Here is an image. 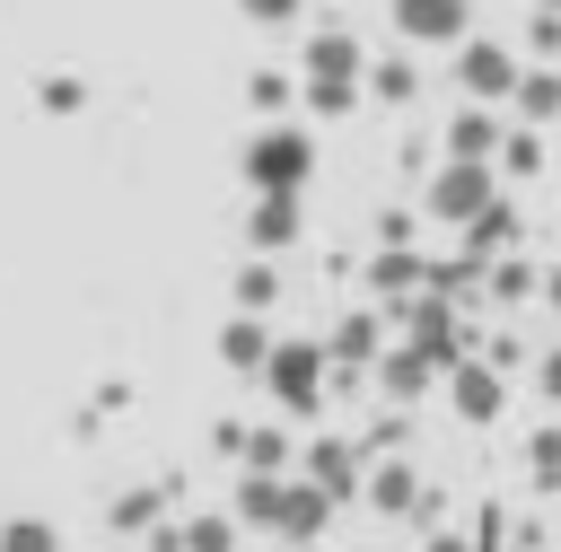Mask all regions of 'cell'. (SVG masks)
Listing matches in <instances>:
<instances>
[{
	"mask_svg": "<svg viewBox=\"0 0 561 552\" xmlns=\"http://www.w3.org/2000/svg\"><path fill=\"white\" fill-rule=\"evenodd\" d=\"M359 499H368V508H377V517H421V499H430V482H421V473H412V464H377V473H368V491H359Z\"/></svg>",
	"mask_w": 561,
	"mask_h": 552,
	"instance_id": "5bb4252c",
	"label": "cell"
},
{
	"mask_svg": "<svg viewBox=\"0 0 561 552\" xmlns=\"http://www.w3.org/2000/svg\"><path fill=\"white\" fill-rule=\"evenodd\" d=\"M272 298H280V272H272V263H263V254H254V263H245V272H237V315H263V307H272Z\"/></svg>",
	"mask_w": 561,
	"mask_h": 552,
	"instance_id": "4316f807",
	"label": "cell"
},
{
	"mask_svg": "<svg viewBox=\"0 0 561 552\" xmlns=\"http://www.w3.org/2000/svg\"><path fill=\"white\" fill-rule=\"evenodd\" d=\"M386 18H394L403 44H447V53H456L465 26H473V0H394Z\"/></svg>",
	"mask_w": 561,
	"mask_h": 552,
	"instance_id": "52a82bcc",
	"label": "cell"
},
{
	"mask_svg": "<svg viewBox=\"0 0 561 552\" xmlns=\"http://www.w3.org/2000/svg\"><path fill=\"white\" fill-rule=\"evenodd\" d=\"M280 491H289V482H263V473H245V482H237V517L272 534V526H280Z\"/></svg>",
	"mask_w": 561,
	"mask_h": 552,
	"instance_id": "cb8c5ba5",
	"label": "cell"
},
{
	"mask_svg": "<svg viewBox=\"0 0 561 552\" xmlns=\"http://www.w3.org/2000/svg\"><path fill=\"white\" fill-rule=\"evenodd\" d=\"M237 9H245V18H254V26H289V18H298V9H307V0H237Z\"/></svg>",
	"mask_w": 561,
	"mask_h": 552,
	"instance_id": "4dcf8cb0",
	"label": "cell"
},
{
	"mask_svg": "<svg viewBox=\"0 0 561 552\" xmlns=\"http://www.w3.org/2000/svg\"><path fill=\"white\" fill-rule=\"evenodd\" d=\"M175 552H237V517H184Z\"/></svg>",
	"mask_w": 561,
	"mask_h": 552,
	"instance_id": "484cf974",
	"label": "cell"
},
{
	"mask_svg": "<svg viewBox=\"0 0 561 552\" xmlns=\"http://www.w3.org/2000/svg\"><path fill=\"white\" fill-rule=\"evenodd\" d=\"M500 175H517V184H535V175H543V131H526V123H517V131L500 140Z\"/></svg>",
	"mask_w": 561,
	"mask_h": 552,
	"instance_id": "d4e9b609",
	"label": "cell"
},
{
	"mask_svg": "<svg viewBox=\"0 0 561 552\" xmlns=\"http://www.w3.org/2000/svg\"><path fill=\"white\" fill-rule=\"evenodd\" d=\"M245 96H254L263 114H280V105L298 96V79H289V70H254V79H245Z\"/></svg>",
	"mask_w": 561,
	"mask_h": 552,
	"instance_id": "f1b7e54d",
	"label": "cell"
},
{
	"mask_svg": "<svg viewBox=\"0 0 561 552\" xmlns=\"http://www.w3.org/2000/svg\"><path fill=\"white\" fill-rule=\"evenodd\" d=\"M526 44H535V53H543V70H552V53H561V0H552V9H535Z\"/></svg>",
	"mask_w": 561,
	"mask_h": 552,
	"instance_id": "f546056e",
	"label": "cell"
},
{
	"mask_svg": "<svg viewBox=\"0 0 561 552\" xmlns=\"http://www.w3.org/2000/svg\"><path fill=\"white\" fill-rule=\"evenodd\" d=\"M447 403H456V421L491 429V421L508 412V377H500L491 359H465V368H447Z\"/></svg>",
	"mask_w": 561,
	"mask_h": 552,
	"instance_id": "ba28073f",
	"label": "cell"
},
{
	"mask_svg": "<svg viewBox=\"0 0 561 552\" xmlns=\"http://www.w3.org/2000/svg\"><path fill=\"white\" fill-rule=\"evenodd\" d=\"M245 184H254V202H298L316 184V131L307 123H263L245 140Z\"/></svg>",
	"mask_w": 561,
	"mask_h": 552,
	"instance_id": "7a4b0ae2",
	"label": "cell"
},
{
	"mask_svg": "<svg viewBox=\"0 0 561 552\" xmlns=\"http://www.w3.org/2000/svg\"><path fill=\"white\" fill-rule=\"evenodd\" d=\"M500 140H508V131H500V114H491V105H456V114H447V158L491 166V158H500Z\"/></svg>",
	"mask_w": 561,
	"mask_h": 552,
	"instance_id": "30bf717a",
	"label": "cell"
},
{
	"mask_svg": "<svg viewBox=\"0 0 561 552\" xmlns=\"http://www.w3.org/2000/svg\"><path fill=\"white\" fill-rule=\"evenodd\" d=\"M517 114H526V131H543V123L561 114V61H552V70L535 61V70L517 79Z\"/></svg>",
	"mask_w": 561,
	"mask_h": 552,
	"instance_id": "44dd1931",
	"label": "cell"
},
{
	"mask_svg": "<svg viewBox=\"0 0 561 552\" xmlns=\"http://www.w3.org/2000/svg\"><path fill=\"white\" fill-rule=\"evenodd\" d=\"M44 105H53V114H79L88 88H79V79H44Z\"/></svg>",
	"mask_w": 561,
	"mask_h": 552,
	"instance_id": "1f68e13d",
	"label": "cell"
},
{
	"mask_svg": "<svg viewBox=\"0 0 561 552\" xmlns=\"http://www.w3.org/2000/svg\"><path fill=\"white\" fill-rule=\"evenodd\" d=\"M500 210V175L491 166H465V158H447L438 175H430V193H421V219H438V228H482Z\"/></svg>",
	"mask_w": 561,
	"mask_h": 552,
	"instance_id": "3957f363",
	"label": "cell"
},
{
	"mask_svg": "<svg viewBox=\"0 0 561 552\" xmlns=\"http://www.w3.org/2000/svg\"><path fill=\"white\" fill-rule=\"evenodd\" d=\"M324 526H333V499H324L316 482H289V491H280V526H272V534H280V543H316Z\"/></svg>",
	"mask_w": 561,
	"mask_h": 552,
	"instance_id": "9a60e30c",
	"label": "cell"
},
{
	"mask_svg": "<svg viewBox=\"0 0 561 552\" xmlns=\"http://www.w3.org/2000/svg\"><path fill=\"white\" fill-rule=\"evenodd\" d=\"M543 298H552V307H561V263H552V272H543Z\"/></svg>",
	"mask_w": 561,
	"mask_h": 552,
	"instance_id": "e575fe53",
	"label": "cell"
},
{
	"mask_svg": "<svg viewBox=\"0 0 561 552\" xmlns=\"http://www.w3.org/2000/svg\"><path fill=\"white\" fill-rule=\"evenodd\" d=\"M368 289H377V298H430V263H421L412 245H377Z\"/></svg>",
	"mask_w": 561,
	"mask_h": 552,
	"instance_id": "4fadbf2b",
	"label": "cell"
},
{
	"mask_svg": "<svg viewBox=\"0 0 561 552\" xmlns=\"http://www.w3.org/2000/svg\"><path fill=\"white\" fill-rule=\"evenodd\" d=\"M105 526H114V534H158V526H167V491L131 482V491H123V499L105 508Z\"/></svg>",
	"mask_w": 561,
	"mask_h": 552,
	"instance_id": "d6986e66",
	"label": "cell"
},
{
	"mask_svg": "<svg viewBox=\"0 0 561 552\" xmlns=\"http://www.w3.org/2000/svg\"><path fill=\"white\" fill-rule=\"evenodd\" d=\"M324 359H333L342 377L377 368V359H386V342H377V315H342V324H333V342H324Z\"/></svg>",
	"mask_w": 561,
	"mask_h": 552,
	"instance_id": "2e32d148",
	"label": "cell"
},
{
	"mask_svg": "<svg viewBox=\"0 0 561 552\" xmlns=\"http://www.w3.org/2000/svg\"><path fill=\"white\" fill-rule=\"evenodd\" d=\"M219 447H228L245 473H263V482H280V464H289V429H245V421H228Z\"/></svg>",
	"mask_w": 561,
	"mask_h": 552,
	"instance_id": "7c38bea8",
	"label": "cell"
},
{
	"mask_svg": "<svg viewBox=\"0 0 561 552\" xmlns=\"http://www.w3.org/2000/svg\"><path fill=\"white\" fill-rule=\"evenodd\" d=\"M263 386H272V403H280L289 421H316V403L333 394V359H324V342H272Z\"/></svg>",
	"mask_w": 561,
	"mask_h": 552,
	"instance_id": "277c9868",
	"label": "cell"
},
{
	"mask_svg": "<svg viewBox=\"0 0 561 552\" xmlns=\"http://www.w3.org/2000/svg\"><path fill=\"white\" fill-rule=\"evenodd\" d=\"M403 342L447 377V368H465V324H456V298H412V315H403Z\"/></svg>",
	"mask_w": 561,
	"mask_h": 552,
	"instance_id": "8992f818",
	"label": "cell"
},
{
	"mask_svg": "<svg viewBox=\"0 0 561 552\" xmlns=\"http://www.w3.org/2000/svg\"><path fill=\"white\" fill-rule=\"evenodd\" d=\"M307 482H316L324 499H359V491H368L359 447H351V438H316V447H307Z\"/></svg>",
	"mask_w": 561,
	"mask_h": 552,
	"instance_id": "9c48e42d",
	"label": "cell"
},
{
	"mask_svg": "<svg viewBox=\"0 0 561 552\" xmlns=\"http://www.w3.org/2000/svg\"><path fill=\"white\" fill-rule=\"evenodd\" d=\"M482 289H491V298H500V307H526V298H535V289H543V272H535V263H517V254H508V263H491V272H482Z\"/></svg>",
	"mask_w": 561,
	"mask_h": 552,
	"instance_id": "603a6c76",
	"label": "cell"
},
{
	"mask_svg": "<svg viewBox=\"0 0 561 552\" xmlns=\"http://www.w3.org/2000/svg\"><path fill=\"white\" fill-rule=\"evenodd\" d=\"M535 377H543V394H561V350H543V368H535Z\"/></svg>",
	"mask_w": 561,
	"mask_h": 552,
	"instance_id": "836d02e7",
	"label": "cell"
},
{
	"mask_svg": "<svg viewBox=\"0 0 561 552\" xmlns=\"http://www.w3.org/2000/svg\"><path fill=\"white\" fill-rule=\"evenodd\" d=\"M0 552H61V534H53L44 517H9V526H0Z\"/></svg>",
	"mask_w": 561,
	"mask_h": 552,
	"instance_id": "83f0119b",
	"label": "cell"
},
{
	"mask_svg": "<svg viewBox=\"0 0 561 552\" xmlns=\"http://www.w3.org/2000/svg\"><path fill=\"white\" fill-rule=\"evenodd\" d=\"M430 552H491V543H482V534H456V526H438V534H430Z\"/></svg>",
	"mask_w": 561,
	"mask_h": 552,
	"instance_id": "d6a6232c",
	"label": "cell"
},
{
	"mask_svg": "<svg viewBox=\"0 0 561 552\" xmlns=\"http://www.w3.org/2000/svg\"><path fill=\"white\" fill-rule=\"evenodd\" d=\"M526 482H535V491H561V421L526 429Z\"/></svg>",
	"mask_w": 561,
	"mask_h": 552,
	"instance_id": "7402d4cb",
	"label": "cell"
},
{
	"mask_svg": "<svg viewBox=\"0 0 561 552\" xmlns=\"http://www.w3.org/2000/svg\"><path fill=\"white\" fill-rule=\"evenodd\" d=\"M245 245L272 263L280 245H298V202H254V219H245Z\"/></svg>",
	"mask_w": 561,
	"mask_h": 552,
	"instance_id": "ac0fdd59",
	"label": "cell"
},
{
	"mask_svg": "<svg viewBox=\"0 0 561 552\" xmlns=\"http://www.w3.org/2000/svg\"><path fill=\"white\" fill-rule=\"evenodd\" d=\"M377 386H386V403L403 412V403H421V394H430V386H447V377H438V368H430L412 342H394V350L377 359Z\"/></svg>",
	"mask_w": 561,
	"mask_h": 552,
	"instance_id": "8fae6325",
	"label": "cell"
},
{
	"mask_svg": "<svg viewBox=\"0 0 561 552\" xmlns=\"http://www.w3.org/2000/svg\"><path fill=\"white\" fill-rule=\"evenodd\" d=\"M368 96L412 105V96H421V61H412V53H377V61H368Z\"/></svg>",
	"mask_w": 561,
	"mask_h": 552,
	"instance_id": "ffe728a7",
	"label": "cell"
},
{
	"mask_svg": "<svg viewBox=\"0 0 561 552\" xmlns=\"http://www.w3.org/2000/svg\"><path fill=\"white\" fill-rule=\"evenodd\" d=\"M298 96H307L316 114H351V105L368 96V53H359L351 26H316V35H307V53H298Z\"/></svg>",
	"mask_w": 561,
	"mask_h": 552,
	"instance_id": "6da1fadb",
	"label": "cell"
},
{
	"mask_svg": "<svg viewBox=\"0 0 561 552\" xmlns=\"http://www.w3.org/2000/svg\"><path fill=\"white\" fill-rule=\"evenodd\" d=\"M517 53L508 44H482V35H465L456 44V88H465V105H500V96H517Z\"/></svg>",
	"mask_w": 561,
	"mask_h": 552,
	"instance_id": "5b68a950",
	"label": "cell"
},
{
	"mask_svg": "<svg viewBox=\"0 0 561 552\" xmlns=\"http://www.w3.org/2000/svg\"><path fill=\"white\" fill-rule=\"evenodd\" d=\"M219 359H228L237 377H263V368H272V333H263V315H228V324H219Z\"/></svg>",
	"mask_w": 561,
	"mask_h": 552,
	"instance_id": "e0dca14e",
	"label": "cell"
}]
</instances>
